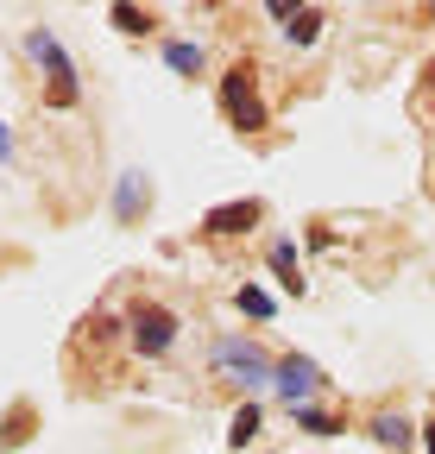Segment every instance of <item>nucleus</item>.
<instances>
[{"label":"nucleus","instance_id":"1","mask_svg":"<svg viewBox=\"0 0 435 454\" xmlns=\"http://www.w3.org/2000/svg\"><path fill=\"white\" fill-rule=\"evenodd\" d=\"M221 107H228V121L240 127V133H265V101H259V70L252 64H234L228 76H221Z\"/></svg>","mask_w":435,"mask_h":454},{"label":"nucleus","instance_id":"2","mask_svg":"<svg viewBox=\"0 0 435 454\" xmlns=\"http://www.w3.org/2000/svg\"><path fill=\"white\" fill-rule=\"evenodd\" d=\"M26 51L38 57L44 70H50V107H70V101H76V64L64 57L58 32H44V26H32V32H26Z\"/></svg>","mask_w":435,"mask_h":454},{"label":"nucleus","instance_id":"3","mask_svg":"<svg viewBox=\"0 0 435 454\" xmlns=\"http://www.w3.org/2000/svg\"><path fill=\"white\" fill-rule=\"evenodd\" d=\"M127 328H133V354H145V360H158V354L177 348V316L165 303H133Z\"/></svg>","mask_w":435,"mask_h":454},{"label":"nucleus","instance_id":"4","mask_svg":"<svg viewBox=\"0 0 435 454\" xmlns=\"http://www.w3.org/2000/svg\"><path fill=\"white\" fill-rule=\"evenodd\" d=\"M214 372H228L240 385H265L271 372H278V360H265L252 340H240V334H221V340H214Z\"/></svg>","mask_w":435,"mask_h":454},{"label":"nucleus","instance_id":"5","mask_svg":"<svg viewBox=\"0 0 435 454\" xmlns=\"http://www.w3.org/2000/svg\"><path fill=\"white\" fill-rule=\"evenodd\" d=\"M271 385H278V397H284L291 411H303V397H309V391L322 385V366H315V360H297V354H291V360H278Z\"/></svg>","mask_w":435,"mask_h":454},{"label":"nucleus","instance_id":"6","mask_svg":"<svg viewBox=\"0 0 435 454\" xmlns=\"http://www.w3.org/2000/svg\"><path fill=\"white\" fill-rule=\"evenodd\" d=\"M259 215H265L259 202H221V208L202 215V234H208V240H234V234H246Z\"/></svg>","mask_w":435,"mask_h":454},{"label":"nucleus","instance_id":"7","mask_svg":"<svg viewBox=\"0 0 435 454\" xmlns=\"http://www.w3.org/2000/svg\"><path fill=\"white\" fill-rule=\"evenodd\" d=\"M271 271H278V284H284L291 297H303V265H297V247H291V240L271 247Z\"/></svg>","mask_w":435,"mask_h":454},{"label":"nucleus","instance_id":"8","mask_svg":"<svg viewBox=\"0 0 435 454\" xmlns=\"http://www.w3.org/2000/svg\"><path fill=\"white\" fill-rule=\"evenodd\" d=\"M165 64H171L177 76H202V64H208V57H202V44L177 38V44H165Z\"/></svg>","mask_w":435,"mask_h":454},{"label":"nucleus","instance_id":"9","mask_svg":"<svg viewBox=\"0 0 435 454\" xmlns=\"http://www.w3.org/2000/svg\"><path fill=\"white\" fill-rule=\"evenodd\" d=\"M410 435H416V429H410L404 417H392V411H385V417H372V442H385V448H410Z\"/></svg>","mask_w":435,"mask_h":454},{"label":"nucleus","instance_id":"10","mask_svg":"<svg viewBox=\"0 0 435 454\" xmlns=\"http://www.w3.org/2000/svg\"><path fill=\"white\" fill-rule=\"evenodd\" d=\"M315 32H322V13H315V7H297V13H291V26H284V38H291V44H315Z\"/></svg>","mask_w":435,"mask_h":454},{"label":"nucleus","instance_id":"11","mask_svg":"<svg viewBox=\"0 0 435 454\" xmlns=\"http://www.w3.org/2000/svg\"><path fill=\"white\" fill-rule=\"evenodd\" d=\"M252 435H259V404H240V411H234V429H228V442H234V448H246Z\"/></svg>","mask_w":435,"mask_h":454},{"label":"nucleus","instance_id":"12","mask_svg":"<svg viewBox=\"0 0 435 454\" xmlns=\"http://www.w3.org/2000/svg\"><path fill=\"white\" fill-rule=\"evenodd\" d=\"M234 303H240V309H246V316H259V322H265V316H271V309H278V303H271V297H265V291H259V284H240V297H234Z\"/></svg>","mask_w":435,"mask_h":454},{"label":"nucleus","instance_id":"13","mask_svg":"<svg viewBox=\"0 0 435 454\" xmlns=\"http://www.w3.org/2000/svg\"><path fill=\"white\" fill-rule=\"evenodd\" d=\"M291 417H297V429H309V435H335V429H341L329 411H309V404H303V411H291Z\"/></svg>","mask_w":435,"mask_h":454},{"label":"nucleus","instance_id":"14","mask_svg":"<svg viewBox=\"0 0 435 454\" xmlns=\"http://www.w3.org/2000/svg\"><path fill=\"white\" fill-rule=\"evenodd\" d=\"M133 215H139V170L120 177V221H133Z\"/></svg>","mask_w":435,"mask_h":454},{"label":"nucleus","instance_id":"15","mask_svg":"<svg viewBox=\"0 0 435 454\" xmlns=\"http://www.w3.org/2000/svg\"><path fill=\"white\" fill-rule=\"evenodd\" d=\"M114 26H120V32H151V13H139V7H114Z\"/></svg>","mask_w":435,"mask_h":454},{"label":"nucleus","instance_id":"16","mask_svg":"<svg viewBox=\"0 0 435 454\" xmlns=\"http://www.w3.org/2000/svg\"><path fill=\"white\" fill-rule=\"evenodd\" d=\"M423 435H429V454H435V423H429V429H423Z\"/></svg>","mask_w":435,"mask_h":454},{"label":"nucleus","instance_id":"17","mask_svg":"<svg viewBox=\"0 0 435 454\" xmlns=\"http://www.w3.org/2000/svg\"><path fill=\"white\" fill-rule=\"evenodd\" d=\"M0 158H7V127H0Z\"/></svg>","mask_w":435,"mask_h":454}]
</instances>
